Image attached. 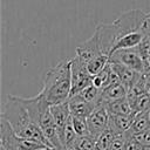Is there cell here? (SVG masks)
Returning a JSON list of instances; mask_svg holds the SVG:
<instances>
[{"label":"cell","mask_w":150,"mask_h":150,"mask_svg":"<svg viewBox=\"0 0 150 150\" xmlns=\"http://www.w3.org/2000/svg\"><path fill=\"white\" fill-rule=\"evenodd\" d=\"M125 150H144V146L141 142L132 135L127 132V142H125Z\"/></svg>","instance_id":"obj_22"},{"label":"cell","mask_w":150,"mask_h":150,"mask_svg":"<svg viewBox=\"0 0 150 150\" xmlns=\"http://www.w3.org/2000/svg\"><path fill=\"white\" fill-rule=\"evenodd\" d=\"M101 54H103V53L101 52V48L98 46V42H97L96 36L93 34L88 40L81 42L76 47L75 56L79 57L84 64H87L90 60H93L94 57H96V56H98Z\"/></svg>","instance_id":"obj_8"},{"label":"cell","mask_w":150,"mask_h":150,"mask_svg":"<svg viewBox=\"0 0 150 150\" xmlns=\"http://www.w3.org/2000/svg\"><path fill=\"white\" fill-rule=\"evenodd\" d=\"M102 93H103L102 89L95 87L94 84H90V86H88L87 88H84L82 91H80L76 95L81 96L83 100H86V101H88V102H90L93 104L100 105L102 103Z\"/></svg>","instance_id":"obj_16"},{"label":"cell","mask_w":150,"mask_h":150,"mask_svg":"<svg viewBox=\"0 0 150 150\" xmlns=\"http://www.w3.org/2000/svg\"><path fill=\"white\" fill-rule=\"evenodd\" d=\"M71 68V91L70 97L82 91L88 86L93 84V76L87 69V66L76 56L70 59ZM69 97V98H70Z\"/></svg>","instance_id":"obj_4"},{"label":"cell","mask_w":150,"mask_h":150,"mask_svg":"<svg viewBox=\"0 0 150 150\" xmlns=\"http://www.w3.org/2000/svg\"><path fill=\"white\" fill-rule=\"evenodd\" d=\"M63 150H74L73 148H69V149H63Z\"/></svg>","instance_id":"obj_27"},{"label":"cell","mask_w":150,"mask_h":150,"mask_svg":"<svg viewBox=\"0 0 150 150\" xmlns=\"http://www.w3.org/2000/svg\"><path fill=\"white\" fill-rule=\"evenodd\" d=\"M144 75H145V89H146V93L150 95V74L144 73Z\"/></svg>","instance_id":"obj_25"},{"label":"cell","mask_w":150,"mask_h":150,"mask_svg":"<svg viewBox=\"0 0 150 150\" xmlns=\"http://www.w3.org/2000/svg\"><path fill=\"white\" fill-rule=\"evenodd\" d=\"M148 13L141 9H131L122 13L115 21L98 23L95 28V36L103 54L110 56L116 43L127 34L143 29Z\"/></svg>","instance_id":"obj_1"},{"label":"cell","mask_w":150,"mask_h":150,"mask_svg":"<svg viewBox=\"0 0 150 150\" xmlns=\"http://www.w3.org/2000/svg\"><path fill=\"white\" fill-rule=\"evenodd\" d=\"M109 114H112V115H125V116H131V115H135L130 103H129V100L127 97L124 98H120V100H115V101H110V102H107L104 103Z\"/></svg>","instance_id":"obj_13"},{"label":"cell","mask_w":150,"mask_h":150,"mask_svg":"<svg viewBox=\"0 0 150 150\" xmlns=\"http://www.w3.org/2000/svg\"><path fill=\"white\" fill-rule=\"evenodd\" d=\"M69 103V109L71 112V116L75 117H80V118H84L87 120L89 117V115L95 110V108L97 107L96 104H93L86 100H83L81 96L79 95H74L68 100Z\"/></svg>","instance_id":"obj_9"},{"label":"cell","mask_w":150,"mask_h":150,"mask_svg":"<svg viewBox=\"0 0 150 150\" xmlns=\"http://www.w3.org/2000/svg\"><path fill=\"white\" fill-rule=\"evenodd\" d=\"M50 111H52V115H53V118H54V122H55V125L57 129V134H59V137H60V141L62 144V137H63L64 129L71 118V112L69 109L68 101L60 103V104L50 105Z\"/></svg>","instance_id":"obj_7"},{"label":"cell","mask_w":150,"mask_h":150,"mask_svg":"<svg viewBox=\"0 0 150 150\" xmlns=\"http://www.w3.org/2000/svg\"><path fill=\"white\" fill-rule=\"evenodd\" d=\"M0 150H5V149H0Z\"/></svg>","instance_id":"obj_28"},{"label":"cell","mask_w":150,"mask_h":150,"mask_svg":"<svg viewBox=\"0 0 150 150\" xmlns=\"http://www.w3.org/2000/svg\"><path fill=\"white\" fill-rule=\"evenodd\" d=\"M52 150H55V149H52Z\"/></svg>","instance_id":"obj_29"},{"label":"cell","mask_w":150,"mask_h":150,"mask_svg":"<svg viewBox=\"0 0 150 150\" xmlns=\"http://www.w3.org/2000/svg\"><path fill=\"white\" fill-rule=\"evenodd\" d=\"M108 62H109V56L104 55V54H101V55L94 57L93 60H90L86 66H87V69L90 73V75L95 76L96 74H98L107 66Z\"/></svg>","instance_id":"obj_17"},{"label":"cell","mask_w":150,"mask_h":150,"mask_svg":"<svg viewBox=\"0 0 150 150\" xmlns=\"http://www.w3.org/2000/svg\"><path fill=\"white\" fill-rule=\"evenodd\" d=\"M128 91H129L128 88L122 82H117L115 84H111V86L107 87L105 89H103L102 103H107V102H110V101L124 98V97L128 96Z\"/></svg>","instance_id":"obj_12"},{"label":"cell","mask_w":150,"mask_h":150,"mask_svg":"<svg viewBox=\"0 0 150 150\" xmlns=\"http://www.w3.org/2000/svg\"><path fill=\"white\" fill-rule=\"evenodd\" d=\"M145 34L143 32V29L141 30H136V32H132V33H129L127 34L125 36H123L115 46L114 50H117V49H125V48H134V47H138L141 45V42L143 41ZM111 55V54H110Z\"/></svg>","instance_id":"obj_14"},{"label":"cell","mask_w":150,"mask_h":150,"mask_svg":"<svg viewBox=\"0 0 150 150\" xmlns=\"http://www.w3.org/2000/svg\"><path fill=\"white\" fill-rule=\"evenodd\" d=\"M1 116H4L8 121L12 129L18 136L41 142L48 148L54 149L45 136L42 129L33 121V118L28 114L27 109L20 101V96L12 94L7 96V102Z\"/></svg>","instance_id":"obj_2"},{"label":"cell","mask_w":150,"mask_h":150,"mask_svg":"<svg viewBox=\"0 0 150 150\" xmlns=\"http://www.w3.org/2000/svg\"><path fill=\"white\" fill-rule=\"evenodd\" d=\"M125 142H127V132L117 135L110 146V150H125Z\"/></svg>","instance_id":"obj_23"},{"label":"cell","mask_w":150,"mask_h":150,"mask_svg":"<svg viewBox=\"0 0 150 150\" xmlns=\"http://www.w3.org/2000/svg\"><path fill=\"white\" fill-rule=\"evenodd\" d=\"M131 108L134 110L135 114L138 112H146L150 110V95L148 93L143 94L142 96H139L132 104Z\"/></svg>","instance_id":"obj_20"},{"label":"cell","mask_w":150,"mask_h":150,"mask_svg":"<svg viewBox=\"0 0 150 150\" xmlns=\"http://www.w3.org/2000/svg\"><path fill=\"white\" fill-rule=\"evenodd\" d=\"M71 148L74 150H96V138L91 135L77 136Z\"/></svg>","instance_id":"obj_18"},{"label":"cell","mask_w":150,"mask_h":150,"mask_svg":"<svg viewBox=\"0 0 150 150\" xmlns=\"http://www.w3.org/2000/svg\"><path fill=\"white\" fill-rule=\"evenodd\" d=\"M109 61L115 63H121L134 70L144 73V60L139 52V47L117 49L111 53V55L109 56Z\"/></svg>","instance_id":"obj_5"},{"label":"cell","mask_w":150,"mask_h":150,"mask_svg":"<svg viewBox=\"0 0 150 150\" xmlns=\"http://www.w3.org/2000/svg\"><path fill=\"white\" fill-rule=\"evenodd\" d=\"M132 136H135L141 142V144L144 146V150L150 148V129H148L144 132H141L138 135H132Z\"/></svg>","instance_id":"obj_24"},{"label":"cell","mask_w":150,"mask_h":150,"mask_svg":"<svg viewBox=\"0 0 150 150\" xmlns=\"http://www.w3.org/2000/svg\"><path fill=\"white\" fill-rule=\"evenodd\" d=\"M109 129L112 130L116 135L125 134L130 130V127L132 124V120L135 115L125 116V115H112L109 114Z\"/></svg>","instance_id":"obj_11"},{"label":"cell","mask_w":150,"mask_h":150,"mask_svg":"<svg viewBox=\"0 0 150 150\" xmlns=\"http://www.w3.org/2000/svg\"><path fill=\"white\" fill-rule=\"evenodd\" d=\"M148 129H150L149 111H146V112H138V114H135L134 120H132V124H131L130 130L128 131V134H130V135H138L141 132L146 131Z\"/></svg>","instance_id":"obj_15"},{"label":"cell","mask_w":150,"mask_h":150,"mask_svg":"<svg viewBox=\"0 0 150 150\" xmlns=\"http://www.w3.org/2000/svg\"><path fill=\"white\" fill-rule=\"evenodd\" d=\"M71 123H73L74 130L76 131L77 136L90 135V134H89V129H88L87 120H84V118H80V117H75V116H71Z\"/></svg>","instance_id":"obj_21"},{"label":"cell","mask_w":150,"mask_h":150,"mask_svg":"<svg viewBox=\"0 0 150 150\" xmlns=\"http://www.w3.org/2000/svg\"><path fill=\"white\" fill-rule=\"evenodd\" d=\"M109 117H110V115H109V111H108L105 104L101 103L100 105H97L95 108V110L87 118L89 134L93 137L97 138L104 130L108 129Z\"/></svg>","instance_id":"obj_6"},{"label":"cell","mask_w":150,"mask_h":150,"mask_svg":"<svg viewBox=\"0 0 150 150\" xmlns=\"http://www.w3.org/2000/svg\"><path fill=\"white\" fill-rule=\"evenodd\" d=\"M38 150H52L50 148H41V149H38Z\"/></svg>","instance_id":"obj_26"},{"label":"cell","mask_w":150,"mask_h":150,"mask_svg":"<svg viewBox=\"0 0 150 150\" xmlns=\"http://www.w3.org/2000/svg\"><path fill=\"white\" fill-rule=\"evenodd\" d=\"M117 135L109 128L96 138V150H110L111 143Z\"/></svg>","instance_id":"obj_19"},{"label":"cell","mask_w":150,"mask_h":150,"mask_svg":"<svg viewBox=\"0 0 150 150\" xmlns=\"http://www.w3.org/2000/svg\"><path fill=\"white\" fill-rule=\"evenodd\" d=\"M71 91L70 60H62L53 66L45 76L40 93L50 105L67 102Z\"/></svg>","instance_id":"obj_3"},{"label":"cell","mask_w":150,"mask_h":150,"mask_svg":"<svg viewBox=\"0 0 150 150\" xmlns=\"http://www.w3.org/2000/svg\"><path fill=\"white\" fill-rule=\"evenodd\" d=\"M110 66L112 68V70L116 73V75L118 76L120 81L128 88V90L141 79V76L143 75V73H139L137 70H134L127 66H123L121 63H115V62H110Z\"/></svg>","instance_id":"obj_10"}]
</instances>
